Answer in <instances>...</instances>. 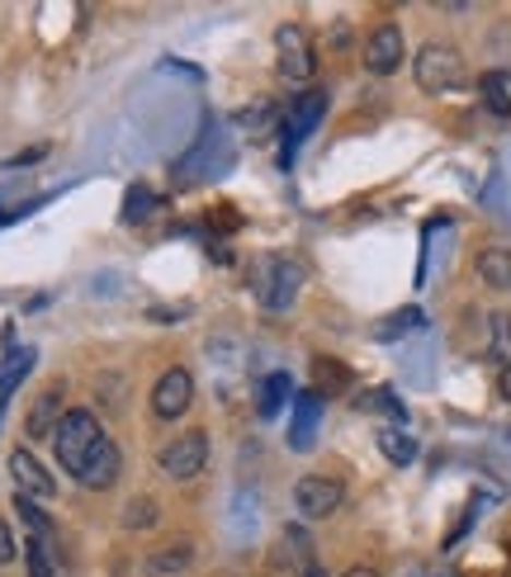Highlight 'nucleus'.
Here are the masks:
<instances>
[{"label": "nucleus", "mask_w": 511, "mask_h": 577, "mask_svg": "<svg viewBox=\"0 0 511 577\" xmlns=\"http://www.w3.org/2000/svg\"><path fill=\"white\" fill-rule=\"evenodd\" d=\"M412 76H417L426 95H445L468 81V67H464L460 48H450V43H426V48L412 57Z\"/></svg>", "instance_id": "nucleus-1"}, {"label": "nucleus", "mask_w": 511, "mask_h": 577, "mask_svg": "<svg viewBox=\"0 0 511 577\" xmlns=\"http://www.w3.org/2000/svg\"><path fill=\"white\" fill-rule=\"evenodd\" d=\"M105 440V431H99V422L91 412H67L62 416V426H57V436H52V450H57V464H62L71 479L85 469V459L95 455V445Z\"/></svg>", "instance_id": "nucleus-2"}, {"label": "nucleus", "mask_w": 511, "mask_h": 577, "mask_svg": "<svg viewBox=\"0 0 511 577\" xmlns=\"http://www.w3.org/2000/svg\"><path fill=\"white\" fill-rule=\"evenodd\" d=\"M251 288H255V303H261V308L284 313V308H294L298 288H304V270L294 261H275V256H270V261L255 266Z\"/></svg>", "instance_id": "nucleus-3"}, {"label": "nucleus", "mask_w": 511, "mask_h": 577, "mask_svg": "<svg viewBox=\"0 0 511 577\" xmlns=\"http://www.w3.org/2000/svg\"><path fill=\"white\" fill-rule=\"evenodd\" d=\"M156 464H162V473L170 483H190L204 473L209 464V431H180L176 440H166L162 445V455H156Z\"/></svg>", "instance_id": "nucleus-4"}, {"label": "nucleus", "mask_w": 511, "mask_h": 577, "mask_svg": "<svg viewBox=\"0 0 511 577\" xmlns=\"http://www.w3.org/2000/svg\"><path fill=\"white\" fill-rule=\"evenodd\" d=\"M341 502H346V487L336 479H322V473H308V479L294 483V507L304 521H326L332 511H341Z\"/></svg>", "instance_id": "nucleus-5"}, {"label": "nucleus", "mask_w": 511, "mask_h": 577, "mask_svg": "<svg viewBox=\"0 0 511 577\" xmlns=\"http://www.w3.org/2000/svg\"><path fill=\"white\" fill-rule=\"evenodd\" d=\"M275 52H280V76L284 81H308L312 71H318L308 28H298V24H280L275 28Z\"/></svg>", "instance_id": "nucleus-6"}, {"label": "nucleus", "mask_w": 511, "mask_h": 577, "mask_svg": "<svg viewBox=\"0 0 511 577\" xmlns=\"http://www.w3.org/2000/svg\"><path fill=\"white\" fill-rule=\"evenodd\" d=\"M322 114H326V95L322 91H308L304 99L294 105L289 114V123H284V152H280V166H294V152L308 142V133L322 123Z\"/></svg>", "instance_id": "nucleus-7"}, {"label": "nucleus", "mask_w": 511, "mask_h": 577, "mask_svg": "<svg viewBox=\"0 0 511 577\" xmlns=\"http://www.w3.org/2000/svg\"><path fill=\"white\" fill-rule=\"evenodd\" d=\"M190 402H194V379H190V369H166L162 379H156L152 388V412L162 416V422H176L180 412H190Z\"/></svg>", "instance_id": "nucleus-8"}, {"label": "nucleus", "mask_w": 511, "mask_h": 577, "mask_svg": "<svg viewBox=\"0 0 511 577\" xmlns=\"http://www.w3.org/2000/svg\"><path fill=\"white\" fill-rule=\"evenodd\" d=\"M403 57H407V48H403V28L397 24H379L375 34L365 38V67L375 71V76H393V71L403 67Z\"/></svg>", "instance_id": "nucleus-9"}, {"label": "nucleus", "mask_w": 511, "mask_h": 577, "mask_svg": "<svg viewBox=\"0 0 511 577\" xmlns=\"http://www.w3.org/2000/svg\"><path fill=\"white\" fill-rule=\"evenodd\" d=\"M318 426H322V393H298L294 398V422H289V450H312L318 445Z\"/></svg>", "instance_id": "nucleus-10"}, {"label": "nucleus", "mask_w": 511, "mask_h": 577, "mask_svg": "<svg viewBox=\"0 0 511 577\" xmlns=\"http://www.w3.org/2000/svg\"><path fill=\"white\" fill-rule=\"evenodd\" d=\"M62 416H67V408H62V388H43V393L34 398V408H28V422H24V436L28 440H52L57 436V426H62Z\"/></svg>", "instance_id": "nucleus-11"}, {"label": "nucleus", "mask_w": 511, "mask_h": 577, "mask_svg": "<svg viewBox=\"0 0 511 577\" xmlns=\"http://www.w3.org/2000/svg\"><path fill=\"white\" fill-rule=\"evenodd\" d=\"M119 473H123V455H119V445L105 436V440L95 445V455L85 459V469L76 473V483H81V487H95V493H99V487H114V483H119Z\"/></svg>", "instance_id": "nucleus-12"}, {"label": "nucleus", "mask_w": 511, "mask_h": 577, "mask_svg": "<svg viewBox=\"0 0 511 577\" xmlns=\"http://www.w3.org/2000/svg\"><path fill=\"white\" fill-rule=\"evenodd\" d=\"M10 473H14V487H20L24 497H34V502L57 493V479H52V473L43 469L28 450H14V455H10Z\"/></svg>", "instance_id": "nucleus-13"}, {"label": "nucleus", "mask_w": 511, "mask_h": 577, "mask_svg": "<svg viewBox=\"0 0 511 577\" xmlns=\"http://www.w3.org/2000/svg\"><path fill=\"white\" fill-rule=\"evenodd\" d=\"M34 360H38L34 345H10L5 360H0V416H5V402L14 398V388H20V384L28 379Z\"/></svg>", "instance_id": "nucleus-14"}, {"label": "nucleus", "mask_w": 511, "mask_h": 577, "mask_svg": "<svg viewBox=\"0 0 511 577\" xmlns=\"http://www.w3.org/2000/svg\"><path fill=\"white\" fill-rule=\"evenodd\" d=\"M194 564V544L190 540H170L162 544V550H152L147 558H142V573L147 577H176Z\"/></svg>", "instance_id": "nucleus-15"}, {"label": "nucleus", "mask_w": 511, "mask_h": 577, "mask_svg": "<svg viewBox=\"0 0 511 577\" xmlns=\"http://www.w3.org/2000/svg\"><path fill=\"white\" fill-rule=\"evenodd\" d=\"M379 455L389 459V464L407 469L412 459H417V440H412L403 426H383V431H379Z\"/></svg>", "instance_id": "nucleus-16"}, {"label": "nucleus", "mask_w": 511, "mask_h": 577, "mask_svg": "<svg viewBox=\"0 0 511 577\" xmlns=\"http://www.w3.org/2000/svg\"><path fill=\"white\" fill-rule=\"evenodd\" d=\"M478 280L492 288H511V251L507 247H488L478 256Z\"/></svg>", "instance_id": "nucleus-17"}, {"label": "nucleus", "mask_w": 511, "mask_h": 577, "mask_svg": "<svg viewBox=\"0 0 511 577\" xmlns=\"http://www.w3.org/2000/svg\"><path fill=\"white\" fill-rule=\"evenodd\" d=\"M426 322V313L421 308H397V313H389L383 322L375 327V341H397V337H407V331H417Z\"/></svg>", "instance_id": "nucleus-18"}, {"label": "nucleus", "mask_w": 511, "mask_h": 577, "mask_svg": "<svg viewBox=\"0 0 511 577\" xmlns=\"http://www.w3.org/2000/svg\"><path fill=\"white\" fill-rule=\"evenodd\" d=\"M478 91H483V105H488L497 119H507L511 114V85H507L502 71H488V76L478 81Z\"/></svg>", "instance_id": "nucleus-19"}, {"label": "nucleus", "mask_w": 511, "mask_h": 577, "mask_svg": "<svg viewBox=\"0 0 511 577\" xmlns=\"http://www.w3.org/2000/svg\"><path fill=\"white\" fill-rule=\"evenodd\" d=\"M289 393H294V379H289V374H270V379L261 384V416H275Z\"/></svg>", "instance_id": "nucleus-20"}, {"label": "nucleus", "mask_w": 511, "mask_h": 577, "mask_svg": "<svg viewBox=\"0 0 511 577\" xmlns=\"http://www.w3.org/2000/svg\"><path fill=\"white\" fill-rule=\"evenodd\" d=\"M156 521H162V507L152 497H133L123 507V530H152Z\"/></svg>", "instance_id": "nucleus-21"}, {"label": "nucleus", "mask_w": 511, "mask_h": 577, "mask_svg": "<svg viewBox=\"0 0 511 577\" xmlns=\"http://www.w3.org/2000/svg\"><path fill=\"white\" fill-rule=\"evenodd\" d=\"M488 355L511 365V317L507 313H492V327H488Z\"/></svg>", "instance_id": "nucleus-22"}, {"label": "nucleus", "mask_w": 511, "mask_h": 577, "mask_svg": "<svg viewBox=\"0 0 511 577\" xmlns=\"http://www.w3.org/2000/svg\"><path fill=\"white\" fill-rule=\"evenodd\" d=\"M14 511H20V521H24L28 530H34V540H48V535H52V521L38 511V502H34V497L14 493Z\"/></svg>", "instance_id": "nucleus-23"}, {"label": "nucleus", "mask_w": 511, "mask_h": 577, "mask_svg": "<svg viewBox=\"0 0 511 577\" xmlns=\"http://www.w3.org/2000/svg\"><path fill=\"white\" fill-rule=\"evenodd\" d=\"M152 204H156V195L147 190V185H133L128 199H123V223H142L152 213Z\"/></svg>", "instance_id": "nucleus-24"}, {"label": "nucleus", "mask_w": 511, "mask_h": 577, "mask_svg": "<svg viewBox=\"0 0 511 577\" xmlns=\"http://www.w3.org/2000/svg\"><path fill=\"white\" fill-rule=\"evenodd\" d=\"M24 568H28V577H52L48 544H43V540H34V535H28V544H24Z\"/></svg>", "instance_id": "nucleus-25"}, {"label": "nucleus", "mask_w": 511, "mask_h": 577, "mask_svg": "<svg viewBox=\"0 0 511 577\" xmlns=\"http://www.w3.org/2000/svg\"><path fill=\"white\" fill-rule=\"evenodd\" d=\"M369 408H379V412H389V416H393V422H397V426H403V422H407V408H403V402H397V393H393V388H375V393H369Z\"/></svg>", "instance_id": "nucleus-26"}, {"label": "nucleus", "mask_w": 511, "mask_h": 577, "mask_svg": "<svg viewBox=\"0 0 511 577\" xmlns=\"http://www.w3.org/2000/svg\"><path fill=\"white\" fill-rule=\"evenodd\" d=\"M237 123H241V128H275V109H270V105H261V109H241Z\"/></svg>", "instance_id": "nucleus-27"}, {"label": "nucleus", "mask_w": 511, "mask_h": 577, "mask_svg": "<svg viewBox=\"0 0 511 577\" xmlns=\"http://www.w3.org/2000/svg\"><path fill=\"white\" fill-rule=\"evenodd\" d=\"M14 558V535H10V526L0 521V564H10Z\"/></svg>", "instance_id": "nucleus-28"}, {"label": "nucleus", "mask_w": 511, "mask_h": 577, "mask_svg": "<svg viewBox=\"0 0 511 577\" xmlns=\"http://www.w3.org/2000/svg\"><path fill=\"white\" fill-rule=\"evenodd\" d=\"M497 393L511 402V365H502V374H497Z\"/></svg>", "instance_id": "nucleus-29"}, {"label": "nucleus", "mask_w": 511, "mask_h": 577, "mask_svg": "<svg viewBox=\"0 0 511 577\" xmlns=\"http://www.w3.org/2000/svg\"><path fill=\"white\" fill-rule=\"evenodd\" d=\"M298 577H326V573L318 564H308V568H298Z\"/></svg>", "instance_id": "nucleus-30"}, {"label": "nucleus", "mask_w": 511, "mask_h": 577, "mask_svg": "<svg viewBox=\"0 0 511 577\" xmlns=\"http://www.w3.org/2000/svg\"><path fill=\"white\" fill-rule=\"evenodd\" d=\"M346 577H379V573H375V568H350Z\"/></svg>", "instance_id": "nucleus-31"}]
</instances>
